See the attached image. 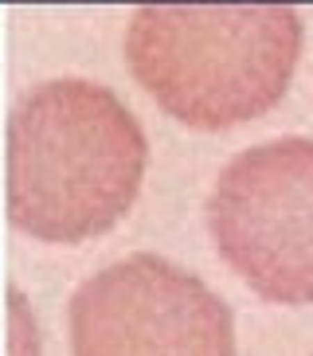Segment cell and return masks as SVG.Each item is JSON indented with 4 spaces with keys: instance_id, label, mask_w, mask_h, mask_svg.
<instances>
[{
    "instance_id": "6da1fadb",
    "label": "cell",
    "mask_w": 313,
    "mask_h": 356,
    "mask_svg": "<svg viewBox=\"0 0 313 356\" xmlns=\"http://www.w3.org/2000/svg\"><path fill=\"white\" fill-rule=\"evenodd\" d=\"M145 161V129L110 86L40 83L8 122V216L43 243L94 239L134 208Z\"/></svg>"
},
{
    "instance_id": "7a4b0ae2",
    "label": "cell",
    "mask_w": 313,
    "mask_h": 356,
    "mask_svg": "<svg viewBox=\"0 0 313 356\" xmlns=\"http://www.w3.org/2000/svg\"><path fill=\"white\" fill-rule=\"evenodd\" d=\"M302 55L294 8H161L145 4L125 28V63L156 106L192 129L262 118L290 90Z\"/></svg>"
},
{
    "instance_id": "3957f363",
    "label": "cell",
    "mask_w": 313,
    "mask_h": 356,
    "mask_svg": "<svg viewBox=\"0 0 313 356\" xmlns=\"http://www.w3.org/2000/svg\"><path fill=\"white\" fill-rule=\"evenodd\" d=\"M208 231L219 259L274 305H313V141L243 149L216 177Z\"/></svg>"
},
{
    "instance_id": "277c9868",
    "label": "cell",
    "mask_w": 313,
    "mask_h": 356,
    "mask_svg": "<svg viewBox=\"0 0 313 356\" xmlns=\"http://www.w3.org/2000/svg\"><path fill=\"white\" fill-rule=\"evenodd\" d=\"M74 356H239L227 302L161 254H129L71 298Z\"/></svg>"
},
{
    "instance_id": "5b68a950",
    "label": "cell",
    "mask_w": 313,
    "mask_h": 356,
    "mask_svg": "<svg viewBox=\"0 0 313 356\" xmlns=\"http://www.w3.org/2000/svg\"><path fill=\"white\" fill-rule=\"evenodd\" d=\"M12 309H16V325H12V337H16V356H40V337H31V341H24V333H28V305H24V293L12 290Z\"/></svg>"
}]
</instances>
